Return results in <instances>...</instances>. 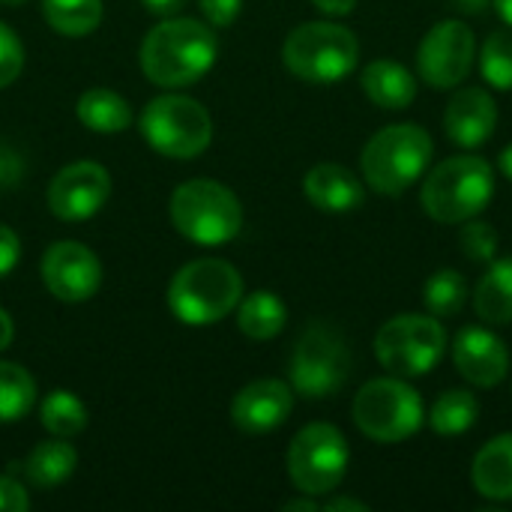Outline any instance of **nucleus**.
I'll list each match as a JSON object with an SVG mask.
<instances>
[{
	"label": "nucleus",
	"mask_w": 512,
	"mask_h": 512,
	"mask_svg": "<svg viewBox=\"0 0 512 512\" xmlns=\"http://www.w3.org/2000/svg\"><path fill=\"white\" fill-rule=\"evenodd\" d=\"M219 42L198 18H165L141 42V72L159 87H186L210 72Z\"/></svg>",
	"instance_id": "f257e3e1"
},
{
	"label": "nucleus",
	"mask_w": 512,
	"mask_h": 512,
	"mask_svg": "<svg viewBox=\"0 0 512 512\" xmlns=\"http://www.w3.org/2000/svg\"><path fill=\"white\" fill-rule=\"evenodd\" d=\"M432 156L435 141L423 126L393 123L366 141L360 153V171L366 186H372L378 195H402L426 174Z\"/></svg>",
	"instance_id": "f03ea898"
},
{
	"label": "nucleus",
	"mask_w": 512,
	"mask_h": 512,
	"mask_svg": "<svg viewBox=\"0 0 512 512\" xmlns=\"http://www.w3.org/2000/svg\"><path fill=\"white\" fill-rule=\"evenodd\" d=\"M243 300V276L222 258L183 264L168 285V309L180 324L207 327L222 321Z\"/></svg>",
	"instance_id": "7ed1b4c3"
},
{
	"label": "nucleus",
	"mask_w": 512,
	"mask_h": 512,
	"mask_svg": "<svg viewBox=\"0 0 512 512\" xmlns=\"http://www.w3.org/2000/svg\"><path fill=\"white\" fill-rule=\"evenodd\" d=\"M495 195V171L483 156L462 153L432 168L423 180L420 204L441 225H462L480 216Z\"/></svg>",
	"instance_id": "20e7f679"
},
{
	"label": "nucleus",
	"mask_w": 512,
	"mask_h": 512,
	"mask_svg": "<svg viewBox=\"0 0 512 512\" xmlns=\"http://www.w3.org/2000/svg\"><path fill=\"white\" fill-rule=\"evenodd\" d=\"M282 60L291 75L309 84H336L357 69L360 42L336 21H306L294 27L282 45Z\"/></svg>",
	"instance_id": "39448f33"
},
{
	"label": "nucleus",
	"mask_w": 512,
	"mask_h": 512,
	"mask_svg": "<svg viewBox=\"0 0 512 512\" xmlns=\"http://www.w3.org/2000/svg\"><path fill=\"white\" fill-rule=\"evenodd\" d=\"M354 423L375 444H402L426 423L423 396L396 375L372 378L354 396Z\"/></svg>",
	"instance_id": "423d86ee"
},
{
	"label": "nucleus",
	"mask_w": 512,
	"mask_h": 512,
	"mask_svg": "<svg viewBox=\"0 0 512 512\" xmlns=\"http://www.w3.org/2000/svg\"><path fill=\"white\" fill-rule=\"evenodd\" d=\"M174 228L198 246L231 243L243 228L240 198L216 180H186L168 204Z\"/></svg>",
	"instance_id": "0eeeda50"
},
{
	"label": "nucleus",
	"mask_w": 512,
	"mask_h": 512,
	"mask_svg": "<svg viewBox=\"0 0 512 512\" xmlns=\"http://www.w3.org/2000/svg\"><path fill=\"white\" fill-rule=\"evenodd\" d=\"M447 351V330L435 315L405 312L381 324L375 336L378 363L396 378L429 375Z\"/></svg>",
	"instance_id": "6e6552de"
},
{
	"label": "nucleus",
	"mask_w": 512,
	"mask_h": 512,
	"mask_svg": "<svg viewBox=\"0 0 512 512\" xmlns=\"http://www.w3.org/2000/svg\"><path fill=\"white\" fill-rule=\"evenodd\" d=\"M141 135L156 153L168 159H195L213 141V120L198 99L168 93L156 96L144 108Z\"/></svg>",
	"instance_id": "1a4fd4ad"
},
{
	"label": "nucleus",
	"mask_w": 512,
	"mask_h": 512,
	"mask_svg": "<svg viewBox=\"0 0 512 512\" xmlns=\"http://www.w3.org/2000/svg\"><path fill=\"white\" fill-rule=\"evenodd\" d=\"M351 378V348L345 336L327 324L312 321L291 354V387L303 399H330Z\"/></svg>",
	"instance_id": "9d476101"
},
{
	"label": "nucleus",
	"mask_w": 512,
	"mask_h": 512,
	"mask_svg": "<svg viewBox=\"0 0 512 512\" xmlns=\"http://www.w3.org/2000/svg\"><path fill=\"white\" fill-rule=\"evenodd\" d=\"M351 447L333 423L303 426L288 447V477L300 495L324 498L348 474Z\"/></svg>",
	"instance_id": "9b49d317"
},
{
	"label": "nucleus",
	"mask_w": 512,
	"mask_h": 512,
	"mask_svg": "<svg viewBox=\"0 0 512 512\" xmlns=\"http://www.w3.org/2000/svg\"><path fill=\"white\" fill-rule=\"evenodd\" d=\"M477 57L474 30L459 18L438 21L417 48V72L432 90H453L459 87Z\"/></svg>",
	"instance_id": "f8f14e48"
},
{
	"label": "nucleus",
	"mask_w": 512,
	"mask_h": 512,
	"mask_svg": "<svg viewBox=\"0 0 512 512\" xmlns=\"http://www.w3.org/2000/svg\"><path fill=\"white\" fill-rule=\"evenodd\" d=\"M111 198V174L99 162H72L48 183V210L63 222L93 219Z\"/></svg>",
	"instance_id": "ddd939ff"
},
{
	"label": "nucleus",
	"mask_w": 512,
	"mask_h": 512,
	"mask_svg": "<svg viewBox=\"0 0 512 512\" xmlns=\"http://www.w3.org/2000/svg\"><path fill=\"white\" fill-rule=\"evenodd\" d=\"M45 288L60 303H87L102 285V264L84 243L60 240L45 249L39 264Z\"/></svg>",
	"instance_id": "4468645a"
},
{
	"label": "nucleus",
	"mask_w": 512,
	"mask_h": 512,
	"mask_svg": "<svg viewBox=\"0 0 512 512\" xmlns=\"http://www.w3.org/2000/svg\"><path fill=\"white\" fill-rule=\"evenodd\" d=\"M453 363L471 387H498L510 375V351L489 327H462L453 342Z\"/></svg>",
	"instance_id": "2eb2a0df"
},
{
	"label": "nucleus",
	"mask_w": 512,
	"mask_h": 512,
	"mask_svg": "<svg viewBox=\"0 0 512 512\" xmlns=\"http://www.w3.org/2000/svg\"><path fill=\"white\" fill-rule=\"evenodd\" d=\"M294 411V387L279 378L246 384L231 402V420L240 432L264 435L279 429Z\"/></svg>",
	"instance_id": "dca6fc26"
},
{
	"label": "nucleus",
	"mask_w": 512,
	"mask_h": 512,
	"mask_svg": "<svg viewBox=\"0 0 512 512\" xmlns=\"http://www.w3.org/2000/svg\"><path fill=\"white\" fill-rule=\"evenodd\" d=\"M498 126V105L483 87H459L444 108V132L462 150L483 147Z\"/></svg>",
	"instance_id": "f3484780"
},
{
	"label": "nucleus",
	"mask_w": 512,
	"mask_h": 512,
	"mask_svg": "<svg viewBox=\"0 0 512 512\" xmlns=\"http://www.w3.org/2000/svg\"><path fill=\"white\" fill-rule=\"evenodd\" d=\"M303 192L312 201V207L324 213H348L363 207L366 201L363 180L351 168L336 162H321L309 168V174L303 177Z\"/></svg>",
	"instance_id": "a211bd4d"
},
{
	"label": "nucleus",
	"mask_w": 512,
	"mask_h": 512,
	"mask_svg": "<svg viewBox=\"0 0 512 512\" xmlns=\"http://www.w3.org/2000/svg\"><path fill=\"white\" fill-rule=\"evenodd\" d=\"M363 93L384 111H405L414 105L417 99V78L411 69H405L396 60L378 57L372 63H366L363 75H360Z\"/></svg>",
	"instance_id": "6ab92c4d"
},
{
	"label": "nucleus",
	"mask_w": 512,
	"mask_h": 512,
	"mask_svg": "<svg viewBox=\"0 0 512 512\" xmlns=\"http://www.w3.org/2000/svg\"><path fill=\"white\" fill-rule=\"evenodd\" d=\"M471 483L486 501H512V432H504L480 447L471 465Z\"/></svg>",
	"instance_id": "aec40b11"
},
{
	"label": "nucleus",
	"mask_w": 512,
	"mask_h": 512,
	"mask_svg": "<svg viewBox=\"0 0 512 512\" xmlns=\"http://www.w3.org/2000/svg\"><path fill=\"white\" fill-rule=\"evenodd\" d=\"M474 309L489 327L512 324V258L492 261L474 291Z\"/></svg>",
	"instance_id": "412c9836"
},
{
	"label": "nucleus",
	"mask_w": 512,
	"mask_h": 512,
	"mask_svg": "<svg viewBox=\"0 0 512 512\" xmlns=\"http://www.w3.org/2000/svg\"><path fill=\"white\" fill-rule=\"evenodd\" d=\"M75 111H78V120L90 132H99V135H117V132L129 129V123H132L129 102L120 93L105 90V87L84 90Z\"/></svg>",
	"instance_id": "4be33fe9"
},
{
	"label": "nucleus",
	"mask_w": 512,
	"mask_h": 512,
	"mask_svg": "<svg viewBox=\"0 0 512 512\" xmlns=\"http://www.w3.org/2000/svg\"><path fill=\"white\" fill-rule=\"evenodd\" d=\"M75 465H78V453H75L72 444H66V438H60V441H42L27 456L24 477L30 480V486L48 492V489H57L60 483H66L72 477Z\"/></svg>",
	"instance_id": "5701e85b"
},
{
	"label": "nucleus",
	"mask_w": 512,
	"mask_h": 512,
	"mask_svg": "<svg viewBox=\"0 0 512 512\" xmlns=\"http://www.w3.org/2000/svg\"><path fill=\"white\" fill-rule=\"evenodd\" d=\"M288 309L273 291H255L237 303V327L243 336L255 342H267L285 330Z\"/></svg>",
	"instance_id": "b1692460"
},
{
	"label": "nucleus",
	"mask_w": 512,
	"mask_h": 512,
	"mask_svg": "<svg viewBox=\"0 0 512 512\" xmlns=\"http://www.w3.org/2000/svg\"><path fill=\"white\" fill-rule=\"evenodd\" d=\"M477 417H480V402L468 390H447L444 396L435 399L432 411L426 414L432 432L447 435V438L465 435L468 429H474Z\"/></svg>",
	"instance_id": "393cba45"
},
{
	"label": "nucleus",
	"mask_w": 512,
	"mask_h": 512,
	"mask_svg": "<svg viewBox=\"0 0 512 512\" xmlns=\"http://www.w3.org/2000/svg\"><path fill=\"white\" fill-rule=\"evenodd\" d=\"M42 15L60 36H87L102 21V0H42Z\"/></svg>",
	"instance_id": "a878e982"
},
{
	"label": "nucleus",
	"mask_w": 512,
	"mask_h": 512,
	"mask_svg": "<svg viewBox=\"0 0 512 512\" xmlns=\"http://www.w3.org/2000/svg\"><path fill=\"white\" fill-rule=\"evenodd\" d=\"M39 423L54 438H75L87 426V408L84 402L69 390H54L39 405Z\"/></svg>",
	"instance_id": "bb28decb"
},
{
	"label": "nucleus",
	"mask_w": 512,
	"mask_h": 512,
	"mask_svg": "<svg viewBox=\"0 0 512 512\" xmlns=\"http://www.w3.org/2000/svg\"><path fill=\"white\" fill-rule=\"evenodd\" d=\"M36 402V381L18 363H0V423L21 420Z\"/></svg>",
	"instance_id": "cd10ccee"
},
{
	"label": "nucleus",
	"mask_w": 512,
	"mask_h": 512,
	"mask_svg": "<svg viewBox=\"0 0 512 512\" xmlns=\"http://www.w3.org/2000/svg\"><path fill=\"white\" fill-rule=\"evenodd\" d=\"M423 303H426L429 315H435V318H450V315L462 312V306L468 303L465 276L453 267L435 270L423 288Z\"/></svg>",
	"instance_id": "c85d7f7f"
},
{
	"label": "nucleus",
	"mask_w": 512,
	"mask_h": 512,
	"mask_svg": "<svg viewBox=\"0 0 512 512\" xmlns=\"http://www.w3.org/2000/svg\"><path fill=\"white\" fill-rule=\"evenodd\" d=\"M480 72L492 90H512V27H498L480 48Z\"/></svg>",
	"instance_id": "c756f323"
},
{
	"label": "nucleus",
	"mask_w": 512,
	"mask_h": 512,
	"mask_svg": "<svg viewBox=\"0 0 512 512\" xmlns=\"http://www.w3.org/2000/svg\"><path fill=\"white\" fill-rule=\"evenodd\" d=\"M459 246H462V255H465L468 261L492 264L495 255H498V231H495L489 222H480V219L474 216V219L462 222Z\"/></svg>",
	"instance_id": "7c9ffc66"
},
{
	"label": "nucleus",
	"mask_w": 512,
	"mask_h": 512,
	"mask_svg": "<svg viewBox=\"0 0 512 512\" xmlns=\"http://www.w3.org/2000/svg\"><path fill=\"white\" fill-rule=\"evenodd\" d=\"M24 69V45L18 33L0 21V87H9Z\"/></svg>",
	"instance_id": "2f4dec72"
},
{
	"label": "nucleus",
	"mask_w": 512,
	"mask_h": 512,
	"mask_svg": "<svg viewBox=\"0 0 512 512\" xmlns=\"http://www.w3.org/2000/svg\"><path fill=\"white\" fill-rule=\"evenodd\" d=\"M204 18L213 24V27H228L237 21L240 9H243V0H198Z\"/></svg>",
	"instance_id": "473e14b6"
},
{
	"label": "nucleus",
	"mask_w": 512,
	"mask_h": 512,
	"mask_svg": "<svg viewBox=\"0 0 512 512\" xmlns=\"http://www.w3.org/2000/svg\"><path fill=\"white\" fill-rule=\"evenodd\" d=\"M27 507H30L27 489L15 477L3 474L0 477V512H24Z\"/></svg>",
	"instance_id": "72a5a7b5"
},
{
	"label": "nucleus",
	"mask_w": 512,
	"mask_h": 512,
	"mask_svg": "<svg viewBox=\"0 0 512 512\" xmlns=\"http://www.w3.org/2000/svg\"><path fill=\"white\" fill-rule=\"evenodd\" d=\"M18 258H21V240H18V234L12 228L0 225V279L15 270Z\"/></svg>",
	"instance_id": "f704fd0d"
},
{
	"label": "nucleus",
	"mask_w": 512,
	"mask_h": 512,
	"mask_svg": "<svg viewBox=\"0 0 512 512\" xmlns=\"http://www.w3.org/2000/svg\"><path fill=\"white\" fill-rule=\"evenodd\" d=\"M24 162L18 156V150H12L9 144H0V189H9L21 180Z\"/></svg>",
	"instance_id": "c9c22d12"
},
{
	"label": "nucleus",
	"mask_w": 512,
	"mask_h": 512,
	"mask_svg": "<svg viewBox=\"0 0 512 512\" xmlns=\"http://www.w3.org/2000/svg\"><path fill=\"white\" fill-rule=\"evenodd\" d=\"M318 12L330 15V18H345L357 9V0H312Z\"/></svg>",
	"instance_id": "e433bc0d"
},
{
	"label": "nucleus",
	"mask_w": 512,
	"mask_h": 512,
	"mask_svg": "<svg viewBox=\"0 0 512 512\" xmlns=\"http://www.w3.org/2000/svg\"><path fill=\"white\" fill-rule=\"evenodd\" d=\"M144 3V9L147 12H153V15H162V18H171V15H177L183 6H186V0H141Z\"/></svg>",
	"instance_id": "4c0bfd02"
},
{
	"label": "nucleus",
	"mask_w": 512,
	"mask_h": 512,
	"mask_svg": "<svg viewBox=\"0 0 512 512\" xmlns=\"http://www.w3.org/2000/svg\"><path fill=\"white\" fill-rule=\"evenodd\" d=\"M321 510L327 512H369V504L363 501H354V498H333V501H324Z\"/></svg>",
	"instance_id": "58836bf2"
},
{
	"label": "nucleus",
	"mask_w": 512,
	"mask_h": 512,
	"mask_svg": "<svg viewBox=\"0 0 512 512\" xmlns=\"http://www.w3.org/2000/svg\"><path fill=\"white\" fill-rule=\"evenodd\" d=\"M15 339V324L6 309H0V351H6Z\"/></svg>",
	"instance_id": "ea45409f"
},
{
	"label": "nucleus",
	"mask_w": 512,
	"mask_h": 512,
	"mask_svg": "<svg viewBox=\"0 0 512 512\" xmlns=\"http://www.w3.org/2000/svg\"><path fill=\"white\" fill-rule=\"evenodd\" d=\"M282 510L285 512H318L321 510V504H318L312 495H306V498H297V501H285V504H282Z\"/></svg>",
	"instance_id": "a19ab883"
},
{
	"label": "nucleus",
	"mask_w": 512,
	"mask_h": 512,
	"mask_svg": "<svg viewBox=\"0 0 512 512\" xmlns=\"http://www.w3.org/2000/svg\"><path fill=\"white\" fill-rule=\"evenodd\" d=\"M498 168H501V174H504V177L512 183V144H507V147L501 150V156H498Z\"/></svg>",
	"instance_id": "79ce46f5"
},
{
	"label": "nucleus",
	"mask_w": 512,
	"mask_h": 512,
	"mask_svg": "<svg viewBox=\"0 0 512 512\" xmlns=\"http://www.w3.org/2000/svg\"><path fill=\"white\" fill-rule=\"evenodd\" d=\"M453 3H456L459 9H465V12H483L489 0H453Z\"/></svg>",
	"instance_id": "37998d69"
},
{
	"label": "nucleus",
	"mask_w": 512,
	"mask_h": 512,
	"mask_svg": "<svg viewBox=\"0 0 512 512\" xmlns=\"http://www.w3.org/2000/svg\"><path fill=\"white\" fill-rule=\"evenodd\" d=\"M492 3H495L498 15L504 18V24H510L512 27V0H492Z\"/></svg>",
	"instance_id": "c03bdc74"
},
{
	"label": "nucleus",
	"mask_w": 512,
	"mask_h": 512,
	"mask_svg": "<svg viewBox=\"0 0 512 512\" xmlns=\"http://www.w3.org/2000/svg\"><path fill=\"white\" fill-rule=\"evenodd\" d=\"M0 3H3V6H21L24 0H0Z\"/></svg>",
	"instance_id": "a18cd8bd"
}]
</instances>
